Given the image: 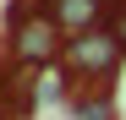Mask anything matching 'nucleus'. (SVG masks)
<instances>
[{
	"label": "nucleus",
	"instance_id": "f257e3e1",
	"mask_svg": "<svg viewBox=\"0 0 126 120\" xmlns=\"http://www.w3.org/2000/svg\"><path fill=\"white\" fill-rule=\"evenodd\" d=\"M121 60H126V49L110 22H99L88 33H66V49H60V66L71 71V82H115Z\"/></svg>",
	"mask_w": 126,
	"mask_h": 120
},
{
	"label": "nucleus",
	"instance_id": "f03ea898",
	"mask_svg": "<svg viewBox=\"0 0 126 120\" xmlns=\"http://www.w3.org/2000/svg\"><path fill=\"white\" fill-rule=\"evenodd\" d=\"M6 49L16 66H55L60 49H66V27L55 22L49 11H22V16H11V33H6Z\"/></svg>",
	"mask_w": 126,
	"mask_h": 120
},
{
	"label": "nucleus",
	"instance_id": "7ed1b4c3",
	"mask_svg": "<svg viewBox=\"0 0 126 120\" xmlns=\"http://www.w3.org/2000/svg\"><path fill=\"white\" fill-rule=\"evenodd\" d=\"M0 93H6V104H11V115H16V120H28V115L38 109V71L11 60V66L0 71Z\"/></svg>",
	"mask_w": 126,
	"mask_h": 120
},
{
	"label": "nucleus",
	"instance_id": "20e7f679",
	"mask_svg": "<svg viewBox=\"0 0 126 120\" xmlns=\"http://www.w3.org/2000/svg\"><path fill=\"white\" fill-rule=\"evenodd\" d=\"M110 0H49V16L66 33H88V27H99V22H110Z\"/></svg>",
	"mask_w": 126,
	"mask_h": 120
},
{
	"label": "nucleus",
	"instance_id": "39448f33",
	"mask_svg": "<svg viewBox=\"0 0 126 120\" xmlns=\"http://www.w3.org/2000/svg\"><path fill=\"white\" fill-rule=\"evenodd\" d=\"M71 120H115V98H110V82H77V93L66 98Z\"/></svg>",
	"mask_w": 126,
	"mask_h": 120
},
{
	"label": "nucleus",
	"instance_id": "423d86ee",
	"mask_svg": "<svg viewBox=\"0 0 126 120\" xmlns=\"http://www.w3.org/2000/svg\"><path fill=\"white\" fill-rule=\"evenodd\" d=\"M110 27H115V38H121V49H126V0L110 11Z\"/></svg>",
	"mask_w": 126,
	"mask_h": 120
},
{
	"label": "nucleus",
	"instance_id": "0eeeda50",
	"mask_svg": "<svg viewBox=\"0 0 126 120\" xmlns=\"http://www.w3.org/2000/svg\"><path fill=\"white\" fill-rule=\"evenodd\" d=\"M0 120H16V115H11V104H6V93H0Z\"/></svg>",
	"mask_w": 126,
	"mask_h": 120
},
{
	"label": "nucleus",
	"instance_id": "6e6552de",
	"mask_svg": "<svg viewBox=\"0 0 126 120\" xmlns=\"http://www.w3.org/2000/svg\"><path fill=\"white\" fill-rule=\"evenodd\" d=\"M0 44H6V38H0Z\"/></svg>",
	"mask_w": 126,
	"mask_h": 120
}]
</instances>
